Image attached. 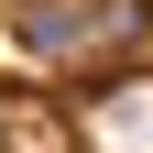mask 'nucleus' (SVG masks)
<instances>
[{"instance_id": "f257e3e1", "label": "nucleus", "mask_w": 153, "mask_h": 153, "mask_svg": "<svg viewBox=\"0 0 153 153\" xmlns=\"http://www.w3.org/2000/svg\"><path fill=\"white\" fill-rule=\"evenodd\" d=\"M22 55L33 66H99V55H131V33H142V0H22Z\"/></svg>"}]
</instances>
